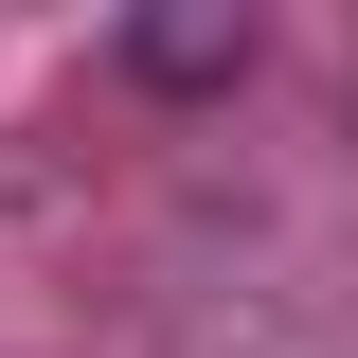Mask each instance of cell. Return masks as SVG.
Instances as JSON below:
<instances>
[{"mask_svg": "<svg viewBox=\"0 0 358 358\" xmlns=\"http://www.w3.org/2000/svg\"><path fill=\"white\" fill-rule=\"evenodd\" d=\"M233 54H251V18H143V72H162V90L233 72Z\"/></svg>", "mask_w": 358, "mask_h": 358, "instance_id": "1", "label": "cell"}]
</instances>
